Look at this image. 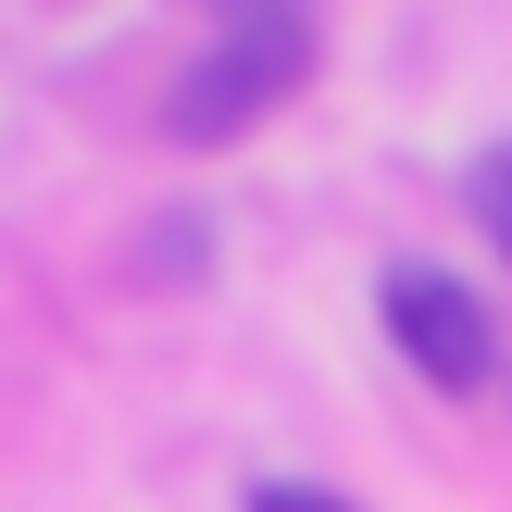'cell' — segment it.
I'll return each mask as SVG.
<instances>
[{
    "instance_id": "6da1fadb",
    "label": "cell",
    "mask_w": 512,
    "mask_h": 512,
    "mask_svg": "<svg viewBox=\"0 0 512 512\" xmlns=\"http://www.w3.org/2000/svg\"><path fill=\"white\" fill-rule=\"evenodd\" d=\"M313 50H325L313 25H225V38L163 88V138H175V150H238L250 125H275V113L300 100Z\"/></svg>"
},
{
    "instance_id": "7a4b0ae2",
    "label": "cell",
    "mask_w": 512,
    "mask_h": 512,
    "mask_svg": "<svg viewBox=\"0 0 512 512\" xmlns=\"http://www.w3.org/2000/svg\"><path fill=\"white\" fill-rule=\"evenodd\" d=\"M375 313H388L400 363H413L425 388L475 400V388L500 375V325H488V300H475L463 275H438V263H388V288H375Z\"/></svg>"
},
{
    "instance_id": "3957f363",
    "label": "cell",
    "mask_w": 512,
    "mask_h": 512,
    "mask_svg": "<svg viewBox=\"0 0 512 512\" xmlns=\"http://www.w3.org/2000/svg\"><path fill=\"white\" fill-rule=\"evenodd\" d=\"M463 213L488 225V250L512 263V150H475V163H463Z\"/></svg>"
},
{
    "instance_id": "277c9868",
    "label": "cell",
    "mask_w": 512,
    "mask_h": 512,
    "mask_svg": "<svg viewBox=\"0 0 512 512\" xmlns=\"http://www.w3.org/2000/svg\"><path fill=\"white\" fill-rule=\"evenodd\" d=\"M238 512H350V500H338V488H313V475H263Z\"/></svg>"
},
{
    "instance_id": "5b68a950",
    "label": "cell",
    "mask_w": 512,
    "mask_h": 512,
    "mask_svg": "<svg viewBox=\"0 0 512 512\" xmlns=\"http://www.w3.org/2000/svg\"><path fill=\"white\" fill-rule=\"evenodd\" d=\"M225 25H313V0H225Z\"/></svg>"
}]
</instances>
